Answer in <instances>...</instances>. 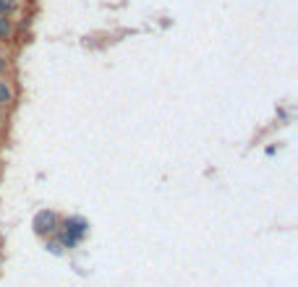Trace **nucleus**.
<instances>
[{
	"mask_svg": "<svg viewBox=\"0 0 298 287\" xmlns=\"http://www.w3.org/2000/svg\"><path fill=\"white\" fill-rule=\"evenodd\" d=\"M86 222L81 217H68L65 219V232L60 235V246H65V248H74L76 243L84 238V232H86Z\"/></svg>",
	"mask_w": 298,
	"mask_h": 287,
	"instance_id": "1",
	"label": "nucleus"
},
{
	"mask_svg": "<svg viewBox=\"0 0 298 287\" xmlns=\"http://www.w3.org/2000/svg\"><path fill=\"white\" fill-rule=\"evenodd\" d=\"M34 230H37L39 235L53 232V230H55V214H53V212H39V214L34 217Z\"/></svg>",
	"mask_w": 298,
	"mask_h": 287,
	"instance_id": "2",
	"label": "nucleus"
},
{
	"mask_svg": "<svg viewBox=\"0 0 298 287\" xmlns=\"http://www.w3.org/2000/svg\"><path fill=\"white\" fill-rule=\"evenodd\" d=\"M11 34V21L6 18V13H0V37H8Z\"/></svg>",
	"mask_w": 298,
	"mask_h": 287,
	"instance_id": "3",
	"label": "nucleus"
},
{
	"mask_svg": "<svg viewBox=\"0 0 298 287\" xmlns=\"http://www.w3.org/2000/svg\"><path fill=\"white\" fill-rule=\"evenodd\" d=\"M0 102H11V89H8V84L0 81Z\"/></svg>",
	"mask_w": 298,
	"mask_h": 287,
	"instance_id": "4",
	"label": "nucleus"
},
{
	"mask_svg": "<svg viewBox=\"0 0 298 287\" xmlns=\"http://www.w3.org/2000/svg\"><path fill=\"white\" fill-rule=\"evenodd\" d=\"M13 0H0V13H8V11H13Z\"/></svg>",
	"mask_w": 298,
	"mask_h": 287,
	"instance_id": "5",
	"label": "nucleus"
},
{
	"mask_svg": "<svg viewBox=\"0 0 298 287\" xmlns=\"http://www.w3.org/2000/svg\"><path fill=\"white\" fill-rule=\"evenodd\" d=\"M0 71H6V60L3 58H0Z\"/></svg>",
	"mask_w": 298,
	"mask_h": 287,
	"instance_id": "6",
	"label": "nucleus"
}]
</instances>
